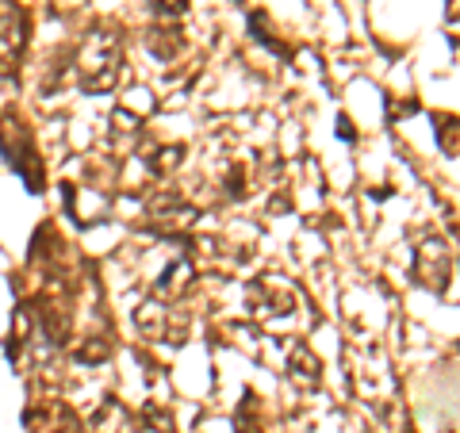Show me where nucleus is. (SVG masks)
Listing matches in <instances>:
<instances>
[{
    "label": "nucleus",
    "instance_id": "f257e3e1",
    "mask_svg": "<svg viewBox=\"0 0 460 433\" xmlns=\"http://www.w3.org/2000/svg\"><path fill=\"white\" fill-rule=\"evenodd\" d=\"M119 66H123V42L115 31H89L81 39V47L74 54V77L77 89L100 96L111 93L119 81Z\"/></svg>",
    "mask_w": 460,
    "mask_h": 433
},
{
    "label": "nucleus",
    "instance_id": "f03ea898",
    "mask_svg": "<svg viewBox=\"0 0 460 433\" xmlns=\"http://www.w3.org/2000/svg\"><path fill=\"white\" fill-rule=\"evenodd\" d=\"M414 280H419L426 292H445L453 280V250L441 234H429L419 242L414 250Z\"/></svg>",
    "mask_w": 460,
    "mask_h": 433
},
{
    "label": "nucleus",
    "instance_id": "7ed1b4c3",
    "mask_svg": "<svg viewBox=\"0 0 460 433\" xmlns=\"http://www.w3.org/2000/svg\"><path fill=\"white\" fill-rule=\"evenodd\" d=\"M27 47V16L12 4L0 0V69H8Z\"/></svg>",
    "mask_w": 460,
    "mask_h": 433
},
{
    "label": "nucleus",
    "instance_id": "20e7f679",
    "mask_svg": "<svg viewBox=\"0 0 460 433\" xmlns=\"http://www.w3.org/2000/svg\"><path fill=\"white\" fill-rule=\"evenodd\" d=\"M146 50L157 57V62L169 66V62H177V57L189 50V39H184L177 20H157L146 31Z\"/></svg>",
    "mask_w": 460,
    "mask_h": 433
},
{
    "label": "nucleus",
    "instance_id": "39448f33",
    "mask_svg": "<svg viewBox=\"0 0 460 433\" xmlns=\"http://www.w3.org/2000/svg\"><path fill=\"white\" fill-rule=\"evenodd\" d=\"M288 380H292L296 387H304V392L323 384V360L314 357L311 345L292 341V349H288Z\"/></svg>",
    "mask_w": 460,
    "mask_h": 433
},
{
    "label": "nucleus",
    "instance_id": "423d86ee",
    "mask_svg": "<svg viewBox=\"0 0 460 433\" xmlns=\"http://www.w3.org/2000/svg\"><path fill=\"white\" fill-rule=\"evenodd\" d=\"M234 433H272L269 414H265V407L253 395H246V399L238 402V411H234Z\"/></svg>",
    "mask_w": 460,
    "mask_h": 433
},
{
    "label": "nucleus",
    "instance_id": "0eeeda50",
    "mask_svg": "<svg viewBox=\"0 0 460 433\" xmlns=\"http://www.w3.org/2000/svg\"><path fill=\"white\" fill-rule=\"evenodd\" d=\"M438 142L445 154L460 157V119L456 115H438Z\"/></svg>",
    "mask_w": 460,
    "mask_h": 433
},
{
    "label": "nucleus",
    "instance_id": "6e6552de",
    "mask_svg": "<svg viewBox=\"0 0 460 433\" xmlns=\"http://www.w3.org/2000/svg\"><path fill=\"white\" fill-rule=\"evenodd\" d=\"M150 4L162 20H181L184 12H189V0H150Z\"/></svg>",
    "mask_w": 460,
    "mask_h": 433
}]
</instances>
